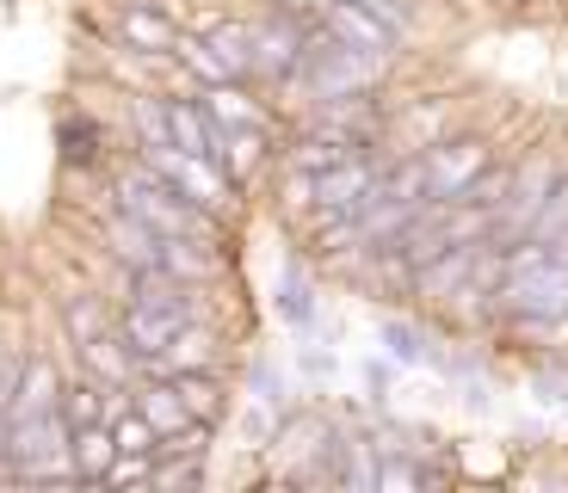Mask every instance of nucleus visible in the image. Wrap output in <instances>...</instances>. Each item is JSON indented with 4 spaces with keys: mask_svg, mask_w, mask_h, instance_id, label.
I'll return each instance as SVG.
<instances>
[{
    "mask_svg": "<svg viewBox=\"0 0 568 493\" xmlns=\"http://www.w3.org/2000/svg\"><path fill=\"white\" fill-rule=\"evenodd\" d=\"M168 136H173V148H192V155H211V161H216L223 124L204 112L199 93H168Z\"/></svg>",
    "mask_w": 568,
    "mask_h": 493,
    "instance_id": "15",
    "label": "nucleus"
},
{
    "mask_svg": "<svg viewBox=\"0 0 568 493\" xmlns=\"http://www.w3.org/2000/svg\"><path fill=\"white\" fill-rule=\"evenodd\" d=\"M358 7H371V13L384 19V25H396L402 38H414L426 19V0H358Z\"/></svg>",
    "mask_w": 568,
    "mask_h": 493,
    "instance_id": "32",
    "label": "nucleus"
},
{
    "mask_svg": "<svg viewBox=\"0 0 568 493\" xmlns=\"http://www.w3.org/2000/svg\"><path fill=\"white\" fill-rule=\"evenodd\" d=\"M420 161H426V192L457 204V197L469 192V179L495 161V148H488V136H452V130H445L433 148H420Z\"/></svg>",
    "mask_w": 568,
    "mask_h": 493,
    "instance_id": "5",
    "label": "nucleus"
},
{
    "mask_svg": "<svg viewBox=\"0 0 568 493\" xmlns=\"http://www.w3.org/2000/svg\"><path fill=\"white\" fill-rule=\"evenodd\" d=\"M483 7H495V13H507V7H519V0H483Z\"/></svg>",
    "mask_w": 568,
    "mask_h": 493,
    "instance_id": "38",
    "label": "nucleus"
},
{
    "mask_svg": "<svg viewBox=\"0 0 568 493\" xmlns=\"http://www.w3.org/2000/svg\"><path fill=\"white\" fill-rule=\"evenodd\" d=\"M105 389L112 382H100V377H87L81 364L69 370V382H62V401H57V413L69 425H87V420H105Z\"/></svg>",
    "mask_w": 568,
    "mask_h": 493,
    "instance_id": "26",
    "label": "nucleus"
},
{
    "mask_svg": "<svg viewBox=\"0 0 568 493\" xmlns=\"http://www.w3.org/2000/svg\"><path fill=\"white\" fill-rule=\"evenodd\" d=\"M124 136L130 148H161L168 136V93L161 86H142V93H124Z\"/></svg>",
    "mask_w": 568,
    "mask_h": 493,
    "instance_id": "21",
    "label": "nucleus"
},
{
    "mask_svg": "<svg viewBox=\"0 0 568 493\" xmlns=\"http://www.w3.org/2000/svg\"><path fill=\"white\" fill-rule=\"evenodd\" d=\"M211 481V456H155L149 493H180V487H204Z\"/></svg>",
    "mask_w": 568,
    "mask_h": 493,
    "instance_id": "27",
    "label": "nucleus"
},
{
    "mask_svg": "<svg viewBox=\"0 0 568 493\" xmlns=\"http://www.w3.org/2000/svg\"><path fill=\"white\" fill-rule=\"evenodd\" d=\"M118 327V302L105 290H74L69 302H62V339L69 346H87V339H100Z\"/></svg>",
    "mask_w": 568,
    "mask_h": 493,
    "instance_id": "20",
    "label": "nucleus"
},
{
    "mask_svg": "<svg viewBox=\"0 0 568 493\" xmlns=\"http://www.w3.org/2000/svg\"><path fill=\"white\" fill-rule=\"evenodd\" d=\"M130 155H142L149 167L161 173V179L173 185V192L192 197L199 210L223 216V223H235V216H242V185L223 173V161L192 155V148H173V142H161V148H130Z\"/></svg>",
    "mask_w": 568,
    "mask_h": 493,
    "instance_id": "2",
    "label": "nucleus"
},
{
    "mask_svg": "<svg viewBox=\"0 0 568 493\" xmlns=\"http://www.w3.org/2000/svg\"><path fill=\"white\" fill-rule=\"evenodd\" d=\"M334 370H341V358L327 352V346H315V333L297 339V377H303V382H327Z\"/></svg>",
    "mask_w": 568,
    "mask_h": 493,
    "instance_id": "34",
    "label": "nucleus"
},
{
    "mask_svg": "<svg viewBox=\"0 0 568 493\" xmlns=\"http://www.w3.org/2000/svg\"><path fill=\"white\" fill-rule=\"evenodd\" d=\"M112 456H118V438H112V425H105V420L69 425V463L81 469V481H87V487H100V481H105Z\"/></svg>",
    "mask_w": 568,
    "mask_h": 493,
    "instance_id": "22",
    "label": "nucleus"
},
{
    "mask_svg": "<svg viewBox=\"0 0 568 493\" xmlns=\"http://www.w3.org/2000/svg\"><path fill=\"white\" fill-rule=\"evenodd\" d=\"M149 475H155V456H142V451H118L100 487H149Z\"/></svg>",
    "mask_w": 568,
    "mask_h": 493,
    "instance_id": "31",
    "label": "nucleus"
},
{
    "mask_svg": "<svg viewBox=\"0 0 568 493\" xmlns=\"http://www.w3.org/2000/svg\"><path fill=\"white\" fill-rule=\"evenodd\" d=\"M168 382L180 389V401H185V413H192V420L223 425L229 408H235V382H229V370H173Z\"/></svg>",
    "mask_w": 568,
    "mask_h": 493,
    "instance_id": "14",
    "label": "nucleus"
},
{
    "mask_svg": "<svg viewBox=\"0 0 568 493\" xmlns=\"http://www.w3.org/2000/svg\"><path fill=\"white\" fill-rule=\"evenodd\" d=\"M303 19L291 13V7H278V0H266L254 19H247V38H254V69H247V81L254 86H278L284 74L297 69V50H303Z\"/></svg>",
    "mask_w": 568,
    "mask_h": 493,
    "instance_id": "4",
    "label": "nucleus"
},
{
    "mask_svg": "<svg viewBox=\"0 0 568 493\" xmlns=\"http://www.w3.org/2000/svg\"><path fill=\"white\" fill-rule=\"evenodd\" d=\"M112 130H105V117H87V112H62L57 124V148H62V167L69 173H105L112 167Z\"/></svg>",
    "mask_w": 568,
    "mask_h": 493,
    "instance_id": "9",
    "label": "nucleus"
},
{
    "mask_svg": "<svg viewBox=\"0 0 568 493\" xmlns=\"http://www.w3.org/2000/svg\"><path fill=\"white\" fill-rule=\"evenodd\" d=\"M284 130H266V124H242V130H223V142H216V161H223V173L235 185H254V173L272 161V148H278Z\"/></svg>",
    "mask_w": 568,
    "mask_h": 493,
    "instance_id": "13",
    "label": "nucleus"
},
{
    "mask_svg": "<svg viewBox=\"0 0 568 493\" xmlns=\"http://www.w3.org/2000/svg\"><path fill=\"white\" fill-rule=\"evenodd\" d=\"M112 438H118V451H142V456H155V444H161V438H155V425L142 420L136 408H130V413H118V420H112Z\"/></svg>",
    "mask_w": 568,
    "mask_h": 493,
    "instance_id": "33",
    "label": "nucleus"
},
{
    "mask_svg": "<svg viewBox=\"0 0 568 493\" xmlns=\"http://www.w3.org/2000/svg\"><path fill=\"white\" fill-rule=\"evenodd\" d=\"M0 456H7V420H0Z\"/></svg>",
    "mask_w": 568,
    "mask_h": 493,
    "instance_id": "39",
    "label": "nucleus"
},
{
    "mask_svg": "<svg viewBox=\"0 0 568 493\" xmlns=\"http://www.w3.org/2000/svg\"><path fill=\"white\" fill-rule=\"evenodd\" d=\"M199 99H204V112H211L223 130H242V124L291 130V124H278V112H272V99L260 93L254 81H216V86H199Z\"/></svg>",
    "mask_w": 568,
    "mask_h": 493,
    "instance_id": "7",
    "label": "nucleus"
},
{
    "mask_svg": "<svg viewBox=\"0 0 568 493\" xmlns=\"http://www.w3.org/2000/svg\"><path fill=\"white\" fill-rule=\"evenodd\" d=\"M568 228V167H562V179H556V192L544 197V210H538V223H531V240H544L550 247L556 235Z\"/></svg>",
    "mask_w": 568,
    "mask_h": 493,
    "instance_id": "30",
    "label": "nucleus"
},
{
    "mask_svg": "<svg viewBox=\"0 0 568 493\" xmlns=\"http://www.w3.org/2000/svg\"><path fill=\"white\" fill-rule=\"evenodd\" d=\"M278 420L284 408L278 401H266V394H235V408H229V425H235V444H242L247 456H266L272 451V438H278Z\"/></svg>",
    "mask_w": 568,
    "mask_h": 493,
    "instance_id": "18",
    "label": "nucleus"
},
{
    "mask_svg": "<svg viewBox=\"0 0 568 493\" xmlns=\"http://www.w3.org/2000/svg\"><path fill=\"white\" fill-rule=\"evenodd\" d=\"M62 382H69V370H62L57 358L26 352V377H19V389H13V401H7V413H0V420H31V413H57Z\"/></svg>",
    "mask_w": 568,
    "mask_h": 493,
    "instance_id": "11",
    "label": "nucleus"
},
{
    "mask_svg": "<svg viewBox=\"0 0 568 493\" xmlns=\"http://www.w3.org/2000/svg\"><path fill=\"white\" fill-rule=\"evenodd\" d=\"M0 339H7V333H0Z\"/></svg>",
    "mask_w": 568,
    "mask_h": 493,
    "instance_id": "40",
    "label": "nucleus"
},
{
    "mask_svg": "<svg viewBox=\"0 0 568 493\" xmlns=\"http://www.w3.org/2000/svg\"><path fill=\"white\" fill-rule=\"evenodd\" d=\"M278 210L291 216V223H303V216L315 210V173H303V167H278Z\"/></svg>",
    "mask_w": 568,
    "mask_h": 493,
    "instance_id": "29",
    "label": "nucleus"
},
{
    "mask_svg": "<svg viewBox=\"0 0 568 493\" xmlns=\"http://www.w3.org/2000/svg\"><path fill=\"white\" fill-rule=\"evenodd\" d=\"M74 358H81L87 377H100V382H142V352L118 333V327L100 339H87V346H74Z\"/></svg>",
    "mask_w": 568,
    "mask_h": 493,
    "instance_id": "17",
    "label": "nucleus"
},
{
    "mask_svg": "<svg viewBox=\"0 0 568 493\" xmlns=\"http://www.w3.org/2000/svg\"><path fill=\"white\" fill-rule=\"evenodd\" d=\"M396 358L389 352H377V358H365V364H358V377H365V389H371V401H384L389 389H396Z\"/></svg>",
    "mask_w": 568,
    "mask_h": 493,
    "instance_id": "36",
    "label": "nucleus"
},
{
    "mask_svg": "<svg viewBox=\"0 0 568 493\" xmlns=\"http://www.w3.org/2000/svg\"><path fill=\"white\" fill-rule=\"evenodd\" d=\"M278 7H291L303 25H315V19H327V7H334V0H278Z\"/></svg>",
    "mask_w": 568,
    "mask_h": 493,
    "instance_id": "37",
    "label": "nucleus"
},
{
    "mask_svg": "<svg viewBox=\"0 0 568 493\" xmlns=\"http://www.w3.org/2000/svg\"><path fill=\"white\" fill-rule=\"evenodd\" d=\"M272 309H278V321L291 327V333H297V339H310L315 327H322V296H315L310 271H297V266H284L278 290H272Z\"/></svg>",
    "mask_w": 568,
    "mask_h": 493,
    "instance_id": "19",
    "label": "nucleus"
},
{
    "mask_svg": "<svg viewBox=\"0 0 568 493\" xmlns=\"http://www.w3.org/2000/svg\"><path fill=\"white\" fill-rule=\"evenodd\" d=\"M112 31L118 43H130V50H142V57H173V43H180V19L161 13V7H136V0H118L112 13Z\"/></svg>",
    "mask_w": 568,
    "mask_h": 493,
    "instance_id": "8",
    "label": "nucleus"
},
{
    "mask_svg": "<svg viewBox=\"0 0 568 493\" xmlns=\"http://www.w3.org/2000/svg\"><path fill=\"white\" fill-rule=\"evenodd\" d=\"M19 377H26V346H13V339H0V413H7V401H13Z\"/></svg>",
    "mask_w": 568,
    "mask_h": 493,
    "instance_id": "35",
    "label": "nucleus"
},
{
    "mask_svg": "<svg viewBox=\"0 0 568 493\" xmlns=\"http://www.w3.org/2000/svg\"><path fill=\"white\" fill-rule=\"evenodd\" d=\"M180 327L185 321H180V315H168V309H142V302H124V309H118V333H124L142 358H161Z\"/></svg>",
    "mask_w": 568,
    "mask_h": 493,
    "instance_id": "23",
    "label": "nucleus"
},
{
    "mask_svg": "<svg viewBox=\"0 0 568 493\" xmlns=\"http://www.w3.org/2000/svg\"><path fill=\"white\" fill-rule=\"evenodd\" d=\"M389 62L396 57H377V50H353L341 43L334 31L315 19L303 31V50H297V69L284 74L272 93L297 99V105H322V99H346V93H377L389 81Z\"/></svg>",
    "mask_w": 568,
    "mask_h": 493,
    "instance_id": "1",
    "label": "nucleus"
},
{
    "mask_svg": "<svg viewBox=\"0 0 568 493\" xmlns=\"http://www.w3.org/2000/svg\"><path fill=\"white\" fill-rule=\"evenodd\" d=\"M377 346H384V352L396 358L402 370L433 364V352H439V339L426 333L420 321H408V315H384V321H377Z\"/></svg>",
    "mask_w": 568,
    "mask_h": 493,
    "instance_id": "24",
    "label": "nucleus"
},
{
    "mask_svg": "<svg viewBox=\"0 0 568 493\" xmlns=\"http://www.w3.org/2000/svg\"><path fill=\"white\" fill-rule=\"evenodd\" d=\"M483 247H488V240H452V247H445L439 259H426V266L414 271V296L439 309L445 296H457V290L469 284V271H476V259H483Z\"/></svg>",
    "mask_w": 568,
    "mask_h": 493,
    "instance_id": "10",
    "label": "nucleus"
},
{
    "mask_svg": "<svg viewBox=\"0 0 568 493\" xmlns=\"http://www.w3.org/2000/svg\"><path fill=\"white\" fill-rule=\"evenodd\" d=\"M242 377H247V389H254V394H266V401H278V408H297V401H310V394H303L297 382L284 377V370L272 364V358H247V364H242Z\"/></svg>",
    "mask_w": 568,
    "mask_h": 493,
    "instance_id": "28",
    "label": "nucleus"
},
{
    "mask_svg": "<svg viewBox=\"0 0 568 493\" xmlns=\"http://www.w3.org/2000/svg\"><path fill=\"white\" fill-rule=\"evenodd\" d=\"M495 309L500 321H556V315H568V266L538 259V266L507 271L495 284Z\"/></svg>",
    "mask_w": 568,
    "mask_h": 493,
    "instance_id": "3",
    "label": "nucleus"
},
{
    "mask_svg": "<svg viewBox=\"0 0 568 493\" xmlns=\"http://www.w3.org/2000/svg\"><path fill=\"white\" fill-rule=\"evenodd\" d=\"M93 235H100L105 259H118V266H136V271L161 266V235L142 223V216H130L124 204H112V210L93 216Z\"/></svg>",
    "mask_w": 568,
    "mask_h": 493,
    "instance_id": "6",
    "label": "nucleus"
},
{
    "mask_svg": "<svg viewBox=\"0 0 568 493\" xmlns=\"http://www.w3.org/2000/svg\"><path fill=\"white\" fill-rule=\"evenodd\" d=\"M322 25L334 31L341 43H353V50H377V57H396V43H402V31L384 25V19L371 13V7H358V0H334Z\"/></svg>",
    "mask_w": 568,
    "mask_h": 493,
    "instance_id": "12",
    "label": "nucleus"
},
{
    "mask_svg": "<svg viewBox=\"0 0 568 493\" xmlns=\"http://www.w3.org/2000/svg\"><path fill=\"white\" fill-rule=\"evenodd\" d=\"M136 413L155 425V438L180 432V425L192 420V413H185V401H180V389H173L168 377H142V382H136Z\"/></svg>",
    "mask_w": 568,
    "mask_h": 493,
    "instance_id": "25",
    "label": "nucleus"
},
{
    "mask_svg": "<svg viewBox=\"0 0 568 493\" xmlns=\"http://www.w3.org/2000/svg\"><path fill=\"white\" fill-rule=\"evenodd\" d=\"M69 451V420L62 413H31V420H7V456L0 463H31V456Z\"/></svg>",
    "mask_w": 568,
    "mask_h": 493,
    "instance_id": "16",
    "label": "nucleus"
}]
</instances>
